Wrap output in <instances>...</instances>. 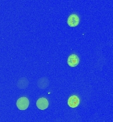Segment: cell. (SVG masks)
<instances>
[{
    "mask_svg": "<svg viewBox=\"0 0 113 122\" xmlns=\"http://www.w3.org/2000/svg\"><path fill=\"white\" fill-rule=\"evenodd\" d=\"M80 59L76 54H71L68 58V64L71 67H75L78 65Z\"/></svg>",
    "mask_w": 113,
    "mask_h": 122,
    "instance_id": "cell-4",
    "label": "cell"
},
{
    "mask_svg": "<svg viewBox=\"0 0 113 122\" xmlns=\"http://www.w3.org/2000/svg\"><path fill=\"white\" fill-rule=\"evenodd\" d=\"M68 104L72 108L76 107L80 104V99L76 95H72L68 100Z\"/></svg>",
    "mask_w": 113,
    "mask_h": 122,
    "instance_id": "cell-5",
    "label": "cell"
},
{
    "mask_svg": "<svg viewBox=\"0 0 113 122\" xmlns=\"http://www.w3.org/2000/svg\"><path fill=\"white\" fill-rule=\"evenodd\" d=\"M79 22H80V18L78 16V15L75 14H71L68 18L67 23L68 25H70V27L77 26Z\"/></svg>",
    "mask_w": 113,
    "mask_h": 122,
    "instance_id": "cell-2",
    "label": "cell"
},
{
    "mask_svg": "<svg viewBox=\"0 0 113 122\" xmlns=\"http://www.w3.org/2000/svg\"><path fill=\"white\" fill-rule=\"evenodd\" d=\"M29 102L28 99L27 97H20V99H18V100L16 102V105L17 107L20 110H25L28 107Z\"/></svg>",
    "mask_w": 113,
    "mask_h": 122,
    "instance_id": "cell-1",
    "label": "cell"
},
{
    "mask_svg": "<svg viewBox=\"0 0 113 122\" xmlns=\"http://www.w3.org/2000/svg\"><path fill=\"white\" fill-rule=\"evenodd\" d=\"M36 106L37 107L41 109V110H44L48 108L49 106V102L48 99L45 97H41L38 99V100L36 102Z\"/></svg>",
    "mask_w": 113,
    "mask_h": 122,
    "instance_id": "cell-3",
    "label": "cell"
}]
</instances>
